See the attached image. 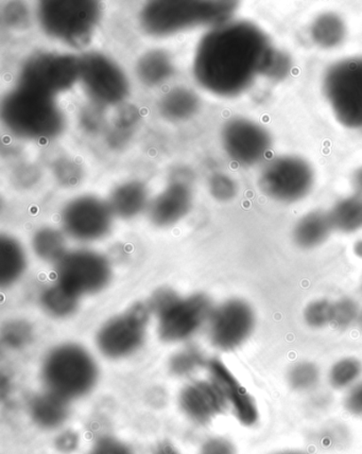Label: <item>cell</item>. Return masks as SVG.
I'll return each instance as SVG.
<instances>
[{
    "instance_id": "cell-1",
    "label": "cell",
    "mask_w": 362,
    "mask_h": 454,
    "mask_svg": "<svg viewBox=\"0 0 362 454\" xmlns=\"http://www.w3.org/2000/svg\"><path fill=\"white\" fill-rule=\"evenodd\" d=\"M272 50L259 27L230 20L214 27L198 43L193 77L202 89L216 96H240L263 74Z\"/></svg>"
},
{
    "instance_id": "cell-2",
    "label": "cell",
    "mask_w": 362,
    "mask_h": 454,
    "mask_svg": "<svg viewBox=\"0 0 362 454\" xmlns=\"http://www.w3.org/2000/svg\"><path fill=\"white\" fill-rule=\"evenodd\" d=\"M0 115L11 134L32 142H51L67 128V117L57 97L20 85L5 94Z\"/></svg>"
},
{
    "instance_id": "cell-3",
    "label": "cell",
    "mask_w": 362,
    "mask_h": 454,
    "mask_svg": "<svg viewBox=\"0 0 362 454\" xmlns=\"http://www.w3.org/2000/svg\"><path fill=\"white\" fill-rule=\"evenodd\" d=\"M239 4L224 0H158L140 10V28L153 37H167L197 27L214 28L232 20Z\"/></svg>"
},
{
    "instance_id": "cell-4",
    "label": "cell",
    "mask_w": 362,
    "mask_h": 454,
    "mask_svg": "<svg viewBox=\"0 0 362 454\" xmlns=\"http://www.w3.org/2000/svg\"><path fill=\"white\" fill-rule=\"evenodd\" d=\"M41 378L45 390L73 402L94 390L99 369L90 351L77 343L55 346L43 358Z\"/></svg>"
},
{
    "instance_id": "cell-5",
    "label": "cell",
    "mask_w": 362,
    "mask_h": 454,
    "mask_svg": "<svg viewBox=\"0 0 362 454\" xmlns=\"http://www.w3.org/2000/svg\"><path fill=\"white\" fill-rule=\"evenodd\" d=\"M36 19L51 39L83 50L98 28L102 5L94 0H46L37 4Z\"/></svg>"
},
{
    "instance_id": "cell-6",
    "label": "cell",
    "mask_w": 362,
    "mask_h": 454,
    "mask_svg": "<svg viewBox=\"0 0 362 454\" xmlns=\"http://www.w3.org/2000/svg\"><path fill=\"white\" fill-rule=\"evenodd\" d=\"M147 304L158 320V333L166 343H181L208 325L214 306L202 294L183 297L176 291L156 290Z\"/></svg>"
},
{
    "instance_id": "cell-7",
    "label": "cell",
    "mask_w": 362,
    "mask_h": 454,
    "mask_svg": "<svg viewBox=\"0 0 362 454\" xmlns=\"http://www.w3.org/2000/svg\"><path fill=\"white\" fill-rule=\"evenodd\" d=\"M323 90L342 126L362 129V57L342 59L329 67Z\"/></svg>"
},
{
    "instance_id": "cell-8",
    "label": "cell",
    "mask_w": 362,
    "mask_h": 454,
    "mask_svg": "<svg viewBox=\"0 0 362 454\" xmlns=\"http://www.w3.org/2000/svg\"><path fill=\"white\" fill-rule=\"evenodd\" d=\"M80 81V57L72 53L36 52L20 69L18 84L58 97Z\"/></svg>"
},
{
    "instance_id": "cell-9",
    "label": "cell",
    "mask_w": 362,
    "mask_h": 454,
    "mask_svg": "<svg viewBox=\"0 0 362 454\" xmlns=\"http://www.w3.org/2000/svg\"><path fill=\"white\" fill-rule=\"evenodd\" d=\"M151 317L147 301L135 302L100 327L96 334L97 348L107 359L129 358L143 348Z\"/></svg>"
},
{
    "instance_id": "cell-10",
    "label": "cell",
    "mask_w": 362,
    "mask_h": 454,
    "mask_svg": "<svg viewBox=\"0 0 362 454\" xmlns=\"http://www.w3.org/2000/svg\"><path fill=\"white\" fill-rule=\"evenodd\" d=\"M80 82L97 106H120L130 95L127 74L114 59L98 51L80 57Z\"/></svg>"
},
{
    "instance_id": "cell-11",
    "label": "cell",
    "mask_w": 362,
    "mask_h": 454,
    "mask_svg": "<svg viewBox=\"0 0 362 454\" xmlns=\"http://www.w3.org/2000/svg\"><path fill=\"white\" fill-rule=\"evenodd\" d=\"M56 283L80 297L98 294L112 278V267L105 255L86 248L68 251L55 264Z\"/></svg>"
},
{
    "instance_id": "cell-12",
    "label": "cell",
    "mask_w": 362,
    "mask_h": 454,
    "mask_svg": "<svg viewBox=\"0 0 362 454\" xmlns=\"http://www.w3.org/2000/svg\"><path fill=\"white\" fill-rule=\"evenodd\" d=\"M315 173L305 160L282 156L270 161L259 176V188L280 203H295L311 192Z\"/></svg>"
},
{
    "instance_id": "cell-13",
    "label": "cell",
    "mask_w": 362,
    "mask_h": 454,
    "mask_svg": "<svg viewBox=\"0 0 362 454\" xmlns=\"http://www.w3.org/2000/svg\"><path fill=\"white\" fill-rule=\"evenodd\" d=\"M113 215L109 203L95 196L70 200L62 208L60 223L65 235L79 242H94L112 230Z\"/></svg>"
},
{
    "instance_id": "cell-14",
    "label": "cell",
    "mask_w": 362,
    "mask_h": 454,
    "mask_svg": "<svg viewBox=\"0 0 362 454\" xmlns=\"http://www.w3.org/2000/svg\"><path fill=\"white\" fill-rule=\"evenodd\" d=\"M256 317L248 301L231 299L214 308L210 316L209 338L214 348L235 350L252 336Z\"/></svg>"
},
{
    "instance_id": "cell-15",
    "label": "cell",
    "mask_w": 362,
    "mask_h": 454,
    "mask_svg": "<svg viewBox=\"0 0 362 454\" xmlns=\"http://www.w3.org/2000/svg\"><path fill=\"white\" fill-rule=\"evenodd\" d=\"M221 143L229 158L243 167L258 164L272 148V138L266 129L247 118L226 122L221 132Z\"/></svg>"
},
{
    "instance_id": "cell-16",
    "label": "cell",
    "mask_w": 362,
    "mask_h": 454,
    "mask_svg": "<svg viewBox=\"0 0 362 454\" xmlns=\"http://www.w3.org/2000/svg\"><path fill=\"white\" fill-rule=\"evenodd\" d=\"M193 203L192 176L179 171L172 176L164 191L151 200L148 217L155 226L169 227L191 212Z\"/></svg>"
},
{
    "instance_id": "cell-17",
    "label": "cell",
    "mask_w": 362,
    "mask_h": 454,
    "mask_svg": "<svg viewBox=\"0 0 362 454\" xmlns=\"http://www.w3.org/2000/svg\"><path fill=\"white\" fill-rule=\"evenodd\" d=\"M182 412L198 425H207L228 407L223 394L212 381H193L179 395Z\"/></svg>"
},
{
    "instance_id": "cell-18",
    "label": "cell",
    "mask_w": 362,
    "mask_h": 454,
    "mask_svg": "<svg viewBox=\"0 0 362 454\" xmlns=\"http://www.w3.org/2000/svg\"><path fill=\"white\" fill-rule=\"evenodd\" d=\"M210 381L223 394L228 405H232L234 412L242 424L251 426L256 423L258 411L250 394L243 388L223 362L213 359L208 362Z\"/></svg>"
},
{
    "instance_id": "cell-19",
    "label": "cell",
    "mask_w": 362,
    "mask_h": 454,
    "mask_svg": "<svg viewBox=\"0 0 362 454\" xmlns=\"http://www.w3.org/2000/svg\"><path fill=\"white\" fill-rule=\"evenodd\" d=\"M151 200L147 186L132 180L122 183L111 192L109 203L114 217L130 220L148 210Z\"/></svg>"
},
{
    "instance_id": "cell-20",
    "label": "cell",
    "mask_w": 362,
    "mask_h": 454,
    "mask_svg": "<svg viewBox=\"0 0 362 454\" xmlns=\"http://www.w3.org/2000/svg\"><path fill=\"white\" fill-rule=\"evenodd\" d=\"M69 402L50 391L36 394L29 403V415L43 430H56L67 423Z\"/></svg>"
},
{
    "instance_id": "cell-21",
    "label": "cell",
    "mask_w": 362,
    "mask_h": 454,
    "mask_svg": "<svg viewBox=\"0 0 362 454\" xmlns=\"http://www.w3.org/2000/svg\"><path fill=\"white\" fill-rule=\"evenodd\" d=\"M175 72L174 59L169 52L159 48L146 51L135 65L139 82L148 88L163 85L172 78Z\"/></svg>"
},
{
    "instance_id": "cell-22",
    "label": "cell",
    "mask_w": 362,
    "mask_h": 454,
    "mask_svg": "<svg viewBox=\"0 0 362 454\" xmlns=\"http://www.w3.org/2000/svg\"><path fill=\"white\" fill-rule=\"evenodd\" d=\"M201 107L200 97L191 89L177 86L161 97V116L171 122L188 121L197 115Z\"/></svg>"
},
{
    "instance_id": "cell-23",
    "label": "cell",
    "mask_w": 362,
    "mask_h": 454,
    "mask_svg": "<svg viewBox=\"0 0 362 454\" xmlns=\"http://www.w3.org/2000/svg\"><path fill=\"white\" fill-rule=\"evenodd\" d=\"M334 226L327 212L313 210L298 221L294 230V239L302 248H315L323 245L331 236Z\"/></svg>"
},
{
    "instance_id": "cell-24",
    "label": "cell",
    "mask_w": 362,
    "mask_h": 454,
    "mask_svg": "<svg viewBox=\"0 0 362 454\" xmlns=\"http://www.w3.org/2000/svg\"><path fill=\"white\" fill-rule=\"evenodd\" d=\"M26 269L27 256L23 246L13 237H0V286L9 288L18 283Z\"/></svg>"
},
{
    "instance_id": "cell-25",
    "label": "cell",
    "mask_w": 362,
    "mask_h": 454,
    "mask_svg": "<svg viewBox=\"0 0 362 454\" xmlns=\"http://www.w3.org/2000/svg\"><path fill=\"white\" fill-rule=\"evenodd\" d=\"M31 246L42 261L55 264L68 252L65 232L51 226L37 230L32 237Z\"/></svg>"
},
{
    "instance_id": "cell-26",
    "label": "cell",
    "mask_w": 362,
    "mask_h": 454,
    "mask_svg": "<svg viewBox=\"0 0 362 454\" xmlns=\"http://www.w3.org/2000/svg\"><path fill=\"white\" fill-rule=\"evenodd\" d=\"M81 297L55 283L42 292L40 302L48 316L56 318L72 317L78 310Z\"/></svg>"
},
{
    "instance_id": "cell-27",
    "label": "cell",
    "mask_w": 362,
    "mask_h": 454,
    "mask_svg": "<svg viewBox=\"0 0 362 454\" xmlns=\"http://www.w3.org/2000/svg\"><path fill=\"white\" fill-rule=\"evenodd\" d=\"M331 217L334 231L350 234L362 227V196L354 193L352 196L345 197L334 205Z\"/></svg>"
},
{
    "instance_id": "cell-28",
    "label": "cell",
    "mask_w": 362,
    "mask_h": 454,
    "mask_svg": "<svg viewBox=\"0 0 362 454\" xmlns=\"http://www.w3.org/2000/svg\"><path fill=\"white\" fill-rule=\"evenodd\" d=\"M311 39L319 47H337L345 37V25L336 14L327 13L313 21L311 29Z\"/></svg>"
},
{
    "instance_id": "cell-29",
    "label": "cell",
    "mask_w": 362,
    "mask_h": 454,
    "mask_svg": "<svg viewBox=\"0 0 362 454\" xmlns=\"http://www.w3.org/2000/svg\"><path fill=\"white\" fill-rule=\"evenodd\" d=\"M362 364L356 358L339 360L329 372V382L337 390H350L361 380Z\"/></svg>"
},
{
    "instance_id": "cell-30",
    "label": "cell",
    "mask_w": 362,
    "mask_h": 454,
    "mask_svg": "<svg viewBox=\"0 0 362 454\" xmlns=\"http://www.w3.org/2000/svg\"><path fill=\"white\" fill-rule=\"evenodd\" d=\"M204 356L196 348H186L172 356L169 369L172 374L177 377H187L204 366Z\"/></svg>"
},
{
    "instance_id": "cell-31",
    "label": "cell",
    "mask_w": 362,
    "mask_h": 454,
    "mask_svg": "<svg viewBox=\"0 0 362 454\" xmlns=\"http://www.w3.org/2000/svg\"><path fill=\"white\" fill-rule=\"evenodd\" d=\"M2 338L9 348H23L34 339V328L26 321H10L3 327Z\"/></svg>"
},
{
    "instance_id": "cell-32",
    "label": "cell",
    "mask_w": 362,
    "mask_h": 454,
    "mask_svg": "<svg viewBox=\"0 0 362 454\" xmlns=\"http://www.w3.org/2000/svg\"><path fill=\"white\" fill-rule=\"evenodd\" d=\"M360 312L358 302L352 297H342L334 301L332 325L339 329H347L358 323Z\"/></svg>"
},
{
    "instance_id": "cell-33",
    "label": "cell",
    "mask_w": 362,
    "mask_h": 454,
    "mask_svg": "<svg viewBox=\"0 0 362 454\" xmlns=\"http://www.w3.org/2000/svg\"><path fill=\"white\" fill-rule=\"evenodd\" d=\"M334 301L327 299H318L307 305L304 310V320L311 328H323L332 325Z\"/></svg>"
},
{
    "instance_id": "cell-34",
    "label": "cell",
    "mask_w": 362,
    "mask_h": 454,
    "mask_svg": "<svg viewBox=\"0 0 362 454\" xmlns=\"http://www.w3.org/2000/svg\"><path fill=\"white\" fill-rule=\"evenodd\" d=\"M319 380H320V372L310 362L295 364L288 374L289 385L298 391L311 390L316 387Z\"/></svg>"
},
{
    "instance_id": "cell-35",
    "label": "cell",
    "mask_w": 362,
    "mask_h": 454,
    "mask_svg": "<svg viewBox=\"0 0 362 454\" xmlns=\"http://www.w3.org/2000/svg\"><path fill=\"white\" fill-rule=\"evenodd\" d=\"M210 196L219 202H229L237 194V185L233 178L224 173H215L209 180Z\"/></svg>"
},
{
    "instance_id": "cell-36",
    "label": "cell",
    "mask_w": 362,
    "mask_h": 454,
    "mask_svg": "<svg viewBox=\"0 0 362 454\" xmlns=\"http://www.w3.org/2000/svg\"><path fill=\"white\" fill-rule=\"evenodd\" d=\"M290 67V59L284 52L273 48L264 65L263 74L275 80L283 79L289 73Z\"/></svg>"
},
{
    "instance_id": "cell-37",
    "label": "cell",
    "mask_w": 362,
    "mask_h": 454,
    "mask_svg": "<svg viewBox=\"0 0 362 454\" xmlns=\"http://www.w3.org/2000/svg\"><path fill=\"white\" fill-rule=\"evenodd\" d=\"M89 454H135V452L126 442L114 436L106 435L94 442Z\"/></svg>"
},
{
    "instance_id": "cell-38",
    "label": "cell",
    "mask_w": 362,
    "mask_h": 454,
    "mask_svg": "<svg viewBox=\"0 0 362 454\" xmlns=\"http://www.w3.org/2000/svg\"><path fill=\"white\" fill-rule=\"evenodd\" d=\"M5 23L15 29L27 28L30 23L28 9L20 3H10L4 11Z\"/></svg>"
},
{
    "instance_id": "cell-39",
    "label": "cell",
    "mask_w": 362,
    "mask_h": 454,
    "mask_svg": "<svg viewBox=\"0 0 362 454\" xmlns=\"http://www.w3.org/2000/svg\"><path fill=\"white\" fill-rule=\"evenodd\" d=\"M56 176L64 186H75L80 182L81 170L72 161H62L56 167Z\"/></svg>"
},
{
    "instance_id": "cell-40",
    "label": "cell",
    "mask_w": 362,
    "mask_h": 454,
    "mask_svg": "<svg viewBox=\"0 0 362 454\" xmlns=\"http://www.w3.org/2000/svg\"><path fill=\"white\" fill-rule=\"evenodd\" d=\"M199 454H236V448L224 437H212L204 442Z\"/></svg>"
},
{
    "instance_id": "cell-41",
    "label": "cell",
    "mask_w": 362,
    "mask_h": 454,
    "mask_svg": "<svg viewBox=\"0 0 362 454\" xmlns=\"http://www.w3.org/2000/svg\"><path fill=\"white\" fill-rule=\"evenodd\" d=\"M344 405L350 414L362 416V380L350 388Z\"/></svg>"
},
{
    "instance_id": "cell-42",
    "label": "cell",
    "mask_w": 362,
    "mask_h": 454,
    "mask_svg": "<svg viewBox=\"0 0 362 454\" xmlns=\"http://www.w3.org/2000/svg\"><path fill=\"white\" fill-rule=\"evenodd\" d=\"M138 110L134 106H126L117 116L116 126L122 129L130 128L138 122Z\"/></svg>"
},
{
    "instance_id": "cell-43",
    "label": "cell",
    "mask_w": 362,
    "mask_h": 454,
    "mask_svg": "<svg viewBox=\"0 0 362 454\" xmlns=\"http://www.w3.org/2000/svg\"><path fill=\"white\" fill-rule=\"evenodd\" d=\"M78 445V439L77 435L74 434H64L60 437H59L58 440V448L59 450L65 451V452H70L72 450H75V447Z\"/></svg>"
},
{
    "instance_id": "cell-44",
    "label": "cell",
    "mask_w": 362,
    "mask_h": 454,
    "mask_svg": "<svg viewBox=\"0 0 362 454\" xmlns=\"http://www.w3.org/2000/svg\"><path fill=\"white\" fill-rule=\"evenodd\" d=\"M153 454H180L174 446H171L169 442H161V444L155 448Z\"/></svg>"
},
{
    "instance_id": "cell-45",
    "label": "cell",
    "mask_w": 362,
    "mask_h": 454,
    "mask_svg": "<svg viewBox=\"0 0 362 454\" xmlns=\"http://www.w3.org/2000/svg\"><path fill=\"white\" fill-rule=\"evenodd\" d=\"M353 185L356 193H359L362 196V167L361 168L355 172V175L353 176Z\"/></svg>"
},
{
    "instance_id": "cell-46",
    "label": "cell",
    "mask_w": 362,
    "mask_h": 454,
    "mask_svg": "<svg viewBox=\"0 0 362 454\" xmlns=\"http://www.w3.org/2000/svg\"><path fill=\"white\" fill-rule=\"evenodd\" d=\"M354 252L356 255L362 259V240L356 242Z\"/></svg>"
},
{
    "instance_id": "cell-47",
    "label": "cell",
    "mask_w": 362,
    "mask_h": 454,
    "mask_svg": "<svg viewBox=\"0 0 362 454\" xmlns=\"http://www.w3.org/2000/svg\"><path fill=\"white\" fill-rule=\"evenodd\" d=\"M278 454H305V453H302V452H299V451H286V452H280V453H278Z\"/></svg>"
},
{
    "instance_id": "cell-48",
    "label": "cell",
    "mask_w": 362,
    "mask_h": 454,
    "mask_svg": "<svg viewBox=\"0 0 362 454\" xmlns=\"http://www.w3.org/2000/svg\"><path fill=\"white\" fill-rule=\"evenodd\" d=\"M358 323H360V325L362 326V309H361V312H360V317H359Z\"/></svg>"
},
{
    "instance_id": "cell-49",
    "label": "cell",
    "mask_w": 362,
    "mask_h": 454,
    "mask_svg": "<svg viewBox=\"0 0 362 454\" xmlns=\"http://www.w3.org/2000/svg\"><path fill=\"white\" fill-rule=\"evenodd\" d=\"M360 289H361V294H362V279H361V286H360Z\"/></svg>"
}]
</instances>
